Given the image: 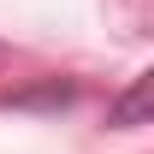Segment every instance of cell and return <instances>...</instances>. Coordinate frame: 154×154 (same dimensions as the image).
I'll return each mask as SVG.
<instances>
[{
  "instance_id": "1",
  "label": "cell",
  "mask_w": 154,
  "mask_h": 154,
  "mask_svg": "<svg viewBox=\"0 0 154 154\" xmlns=\"http://www.w3.org/2000/svg\"><path fill=\"white\" fill-rule=\"evenodd\" d=\"M107 125H113V131H142V125H148V71L131 77V89L119 101H107Z\"/></svg>"
}]
</instances>
